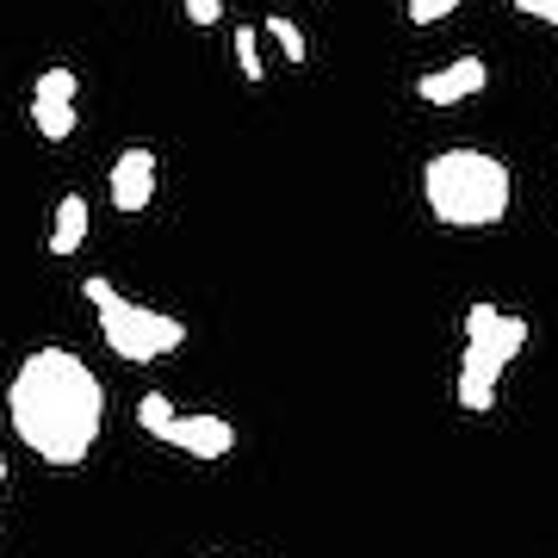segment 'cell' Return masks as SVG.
<instances>
[{
	"instance_id": "cell-1",
	"label": "cell",
	"mask_w": 558,
	"mask_h": 558,
	"mask_svg": "<svg viewBox=\"0 0 558 558\" xmlns=\"http://www.w3.org/2000/svg\"><path fill=\"white\" fill-rule=\"evenodd\" d=\"M7 422L44 465H81L106 428V385L69 348H32L7 379Z\"/></svg>"
},
{
	"instance_id": "cell-3",
	"label": "cell",
	"mask_w": 558,
	"mask_h": 558,
	"mask_svg": "<svg viewBox=\"0 0 558 558\" xmlns=\"http://www.w3.org/2000/svg\"><path fill=\"white\" fill-rule=\"evenodd\" d=\"M527 348V323L497 311L490 299H478L465 311V354H459V403L478 416L497 403V385L502 373L515 366V354Z\"/></svg>"
},
{
	"instance_id": "cell-11",
	"label": "cell",
	"mask_w": 558,
	"mask_h": 558,
	"mask_svg": "<svg viewBox=\"0 0 558 558\" xmlns=\"http://www.w3.org/2000/svg\"><path fill=\"white\" fill-rule=\"evenodd\" d=\"M32 94H38V100H75L81 75H75V69H44V75L32 81Z\"/></svg>"
},
{
	"instance_id": "cell-6",
	"label": "cell",
	"mask_w": 558,
	"mask_h": 558,
	"mask_svg": "<svg viewBox=\"0 0 558 558\" xmlns=\"http://www.w3.org/2000/svg\"><path fill=\"white\" fill-rule=\"evenodd\" d=\"M106 193H112L119 211H143L156 199V149H124L112 161V174H106Z\"/></svg>"
},
{
	"instance_id": "cell-14",
	"label": "cell",
	"mask_w": 558,
	"mask_h": 558,
	"mask_svg": "<svg viewBox=\"0 0 558 558\" xmlns=\"http://www.w3.org/2000/svg\"><path fill=\"white\" fill-rule=\"evenodd\" d=\"M459 0H410V25H435V20H453Z\"/></svg>"
},
{
	"instance_id": "cell-8",
	"label": "cell",
	"mask_w": 558,
	"mask_h": 558,
	"mask_svg": "<svg viewBox=\"0 0 558 558\" xmlns=\"http://www.w3.org/2000/svg\"><path fill=\"white\" fill-rule=\"evenodd\" d=\"M81 242H87V199L81 193H62L57 218H50V255H75Z\"/></svg>"
},
{
	"instance_id": "cell-16",
	"label": "cell",
	"mask_w": 558,
	"mask_h": 558,
	"mask_svg": "<svg viewBox=\"0 0 558 558\" xmlns=\"http://www.w3.org/2000/svg\"><path fill=\"white\" fill-rule=\"evenodd\" d=\"M515 13H527V20H539V25H558V0H509Z\"/></svg>"
},
{
	"instance_id": "cell-9",
	"label": "cell",
	"mask_w": 558,
	"mask_h": 558,
	"mask_svg": "<svg viewBox=\"0 0 558 558\" xmlns=\"http://www.w3.org/2000/svg\"><path fill=\"white\" fill-rule=\"evenodd\" d=\"M32 124H38V137L69 143L75 137V100H38V94H32Z\"/></svg>"
},
{
	"instance_id": "cell-7",
	"label": "cell",
	"mask_w": 558,
	"mask_h": 558,
	"mask_svg": "<svg viewBox=\"0 0 558 558\" xmlns=\"http://www.w3.org/2000/svg\"><path fill=\"white\" fill-rule=\"evenodd\" d=\"M168 447H180L186 459H223L230 447H236V428H230L223 416H174Z\"/></svg>"
},
{
	"instance_id": "cell-12",
	"label": "cell",
	"mask_w": 558,
	"mask_h": 558,
	"mask_svg": "<svg viewBox=\"0 0 558 558\" xmlns=\"http://www.w3.org/2000/svg\"><path fill=\"white\" fill-rule=\"evenodd\" d=\"M260 32H267V38H274V44H279V50H286L292 62H304V57H311V50H304V32H299L292 20H286V13H274V20L260 25Z\"/></svg>"
},
{
	"instance_id": "cell-10",
	"label": "cell",
	"mask_w": 558,
	"mask_h": 558,
	"mask_svg": "<svg viewBox=\"0 0 558 558\" xmlns=\"http://www.w3.org/2000/svg\"><path fill=\"white\" fill-rule=\"evenodd\" d=\"M174 403L161 398V391H149V398H137V428L143 435H156V440H168V428H174Z\"/></svg>"
},
{
	"instance_id": "cell-4",
	"label": "cell",
	"mask_w": 558,
	"mask_h": 558,
	"mask_svg": "<svg viewBox=\"0 0 558 558\" xmlns=\"http://www.w3.org/2000/svg\"><path fill=\"white\" fill-rule=\"evenodd\" d=\"M87 292V304L100 311V336H106V348L119 360H131V366H149V360H161V354H174V348H186V323L180 317H168V311H149V304H131V299H119V286L112 279H87L81 286Z\"/></svg>"
},
{
	"instance_id": "cell-13",
	"label": "cell",
	"mask_w": 558,
	"mask_h": 558,
	"mask_svg": "<svg viewBox=\"0 0 558 558\" xmlns=\"http://www.w3.org/2000/svg\"><path fill=\"white\" fill-rule=\"evenodd\" d=\"M236 69L248 81H260V32H248V25L236 32Z\"/></svg>"
},
{
	"instance_id": "cell-17",
	"label": "cell",
	"mask_w": 558,
	"mask_h": 558,
	"mask_svg": "<svg viewBox=\"0 0 558 558\" xmlns=\"http://www.w3.org/2000/svg\"><path fill=\"white\" fill-rule=\"evenodd\" d=\"M0 490H7V453H0Z\"/></svg>"
},
{
	"instance_id": "cell-2",
	"label": "cell",
	"mask_w": 558,
	"mask_h": 558,
	"mask_svg": "<svg viewBox=\"0 0 558 558\" xmlns=\"http://www.w3.org/2000/svg\"><path fill=\"white\" fill-rule=\"evenodd\" d=\"M422 199L447 230H490L515 205V174L490 149H440L422 168Z\"/></svg>"
},
{
	"instance_id": "cell-15",
	"label": "cell",
	"mask_w": 558,
	"mask_h": 558,
	"mask_svg": "<svg viewBox=\"0 0 558 558\" xmlns=\"http://www.w3.org/2000/svg\"><path fill=\"white\" fill-rule=\"evenodd\" d=\"M180 7H186V20L193 25H218L223 20V0H180Z\"/></svg>"
},
{
	"instance_id": "cell-5",
	"label": "cell",
	"mask_w": 558,
	"mask_h": 558,
	"mask_svg": "<svg viewBox=\"0 0 558 558\" xmlns=\"http://www.w3.org/2000/svg\"><path fill=\"white\" fill-rule=\"evenodd\" d=\"M484 62L478 57H453L447 69H428V75H416V100L422 106H465L484 94Z\"/></svg>"
}]
</instances>
